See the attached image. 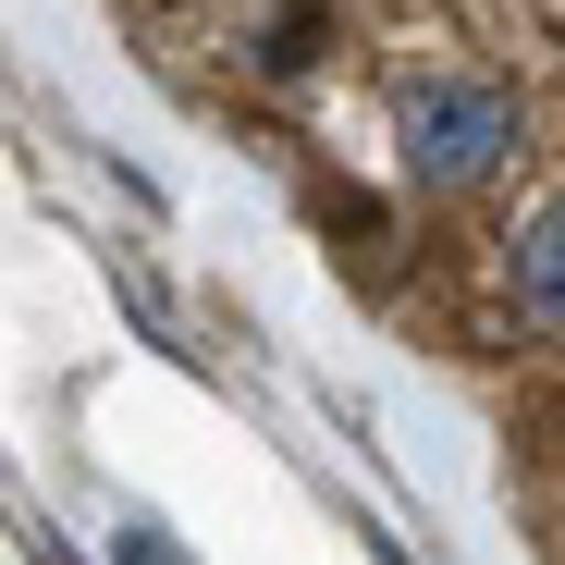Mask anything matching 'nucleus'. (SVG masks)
Segmentation results:
<instances>
[{"mask_svg":"<svg viewBox=\"0 0 565 565\" xmlns=\"http://www.w3.org/2000/svg\"><path fill=\"white\" fill-rule=\"evenodd\" d=\"M394 148H406V184L418 198H480V184L516 160V99L492 74H406L394 99Z\"/></svg>","mask_w":565,"mask_h":565,"instance_id":"obj_1","label":"nucleus"},{"mask_svg":"<svg viewBox=\"0 0 565 565\" xmlns=\"http://www.w3.org/2000/svg\"><path fill=\"white\" fill-rule=\"evenodd\" d=\"M504 296H516V320H529V332H553V344H565V184L516 222V246H504Z\"/></svg>","mask_w":565,"mask_h":565,"instance_id":"obj_2","label":"nucleus"}]
</instances>
